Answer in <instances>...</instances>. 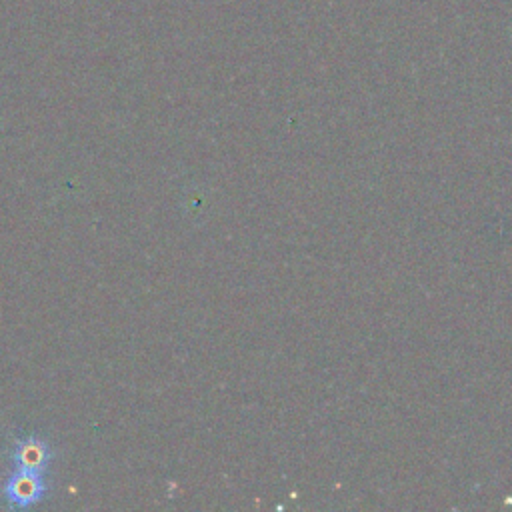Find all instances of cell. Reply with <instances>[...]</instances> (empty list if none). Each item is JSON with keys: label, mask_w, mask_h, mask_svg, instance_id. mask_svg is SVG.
<instances>
[{"label": "cell", "mask_w": 512, "mask_h": 512, "mask_svg": "<svg viewBox=\"0 0 512 512\" xmlns=\"http://www.w3.org/2000/svg\"><path fill=\"white\" fill-rule=\"evenodd\" d=\"M12 460L16 468H28V470H38L42 472L50 460H52V450L48 444L36 436H22L14 442L12 446Z\"/></svg>", "instance_id": "obj_2"}, {"label": "cell", "mask_w": 512, "mask_h": 512, "mask_svg": "<svg viewBox=\"0 0 512 512\" xmlns=\"http://www.w3.org/2000/svg\"><path fill=\"white\" fill-rule=\"evenodd\" d=\"M44 480L42 472L28 470V468H16L12 476L4 484V496L12 506H30L38 502L44 496Z\"/></svg>", "instance_id": "obj_1"}]
</instances>
